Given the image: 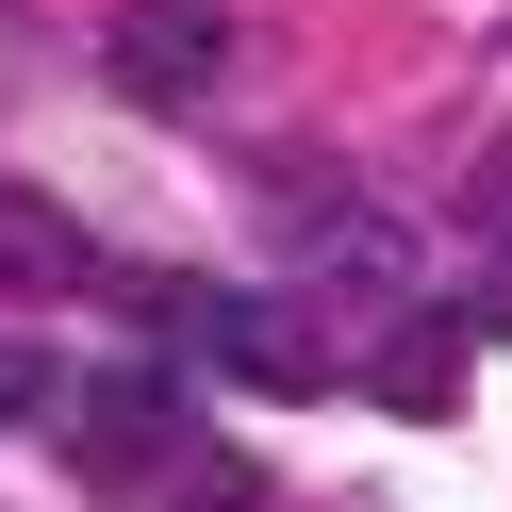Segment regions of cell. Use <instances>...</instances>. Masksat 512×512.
<instances>
[{
    "instance_id": "obj_2",
    "label": "cell",
    "mask_w": 512,
    "mask_h": 512,
    "mask_svg": "<svg viewBox=\"0 0 512 512\" xmlns=\"http://www.w3.org/2000/svg\"><path fill=\"white\" fill-rule=\"evenodd\" d=\"M67 463L83 479H182V364H83L67 380Z\"/></svg>"
},
{
    "instance_id": "obj_7",
    "label": "cell",
    "mask_w": 512,
    "mask_h": 512,
    "mask_svg": "<svg viewBox=\"0 0 512 512\" xmlns=\"http://www.w3.org/2000/svg\"><path fill=\"white\" fill-rule=\"evenodd\" d=\"M17 413H50V364H34V347H0V430H17Z\"/></svg>"
},
{
    "instance_id": "obj_1",
    "label": "cell",
    "mask_w": 512,
    "mask_h": 512,
    "mask_svg": "<svg viewBox=\"0 0 512 512\" xmlns=\"http://www.w3.org/2000/svg\"><path fill=\"white\" fill-rule=\"evenodd\" d=\"M133 298H149V331H166L199 380H248V397H314V380H331V347H314L281 298H248V281H133Z\"/></svg>"
},
{
    "instance_id": "obj_6",
    "label": "cell",
    "mask_w": 512,
    "mask_h": 512,
    "mask_svg": "<svg viewBox=\"0 0 512 512\" xmlns=\"http://www.w3.org/2000/svg\"><path fill=\"white\" fill-rule=\"evenodd\" d=\"M248 496H265L248 463H182V479H166V512H248Z\"/></svg>"
},
{
    "instance_id": "obj_3",
    "label": "cell",
    "mask_w": 512,
    "mask_h": 512,
    "mask_svg": "<svg viewBox=\"0 0 512 512\" xmlns=\"http://www.w3.org/2000/svg\"><path fill=\"white\" fill-rule=\"evenodd\" d=\"M100 67H116V100H199V83L232 67V0H116Z\"/></svg>"
},
{
    "instance_id": "obj_5",
    "label": "cell",
    "mask_w": 512,
    "mask_h": 512,
    "mask_svg": "<svg viewBox=\"0 0 512 512\" xmlns=\"http://www.w3.org/2000/svg\"><path fill=\"white\" fill-rule=\"evenodd\" d=\"M380 397H397V413H446V397H463V380H446V331H397V347H380Z\"/></svg>"
},
{
    "instance_id": "obj_4",
    "label": "cell",
    "mask_w": 512,
    "mask_h": 512,
    "mask_svg": "<svg viewBox=\"0 0 512 512\" xmlns=\"http://www.w3.org/2000/svg\"><path fill=\"white\" fill-rule=\"evenodd\" d=\"M67 281H100V248H83L34 182H0V298H67Z\"/></svg>"
}]
</instances>
